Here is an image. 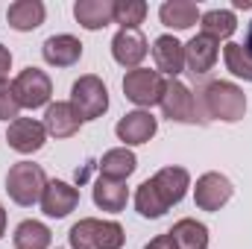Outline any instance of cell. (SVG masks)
<instances>
[{
	"mask_svg": "<svg viewBox=\"0 0 252 249\" xmlns=\"http://www.w3.org/2000/svg\"><path fill=\"white\" fill-rule=\"evenodd\" d=\"M202 106L205 115L211 121H223V124H238L247 115V94L244 88H238L235 82L226 79H214L202 88Z\"/></svg>",
	"mask_w": 252,
	"mask_h": 249,
	"instance_id": "cell-1",
	"label": "cell"
},
{
	"mask_svg": "<svg viewBox=\"0 0 252 249\" xmlns=\"http://www.w3.org/2000/svg\"><path fill=\"white\" fill-rule=\"evenodd\" d=\"M67 244L70 249H121L126 244V232L118 220L85 217L70 226Z\"/></svg>",
	"mask_w": 252,
	"mask_h": 249,
	"instance_id": "cell-2",
	"label": "cell"
},
{
	"mask_svg": "<svg viewBox=\"0 0 252 249\" xmlns=\"http://www.w3.org/2000/svg\"><path fill=\"white\" fill-rule=\"evenodd\" d=\"M47 173L41 170V164H32V161H18L9 167L6 173V193L15 205L21 208H30L35 202H41V193L47 187Z\"/></svg>",
	"mask_w": 252,
	"mask_h": 249,
	"instance_id": "cell-3",
	"label": "cell"
},
{
	"mask_svg": "<svg viewBox=\"0 0 252 249\" xmlns=\"http://www.w3.org/2000/svg\"><path fill=\"white\" fill-rule=\"evenodd\" d=\"M70 106H73V112L79 115L82 124L103 118L106 109H109V88H106V82L100 76H94V73L79 76L70 85Z\"/></svg>",
	"mask_w": 252,
	"mask_h": 249,
	"instance_id": "cell-4",
	"label": "cell"
},
{
	"mask_svg": "<svg viewBox=\"0 0 252 249\" xmlns=\"http://www.w3.org/2000/svg\"><path fill=\"white\" fill-rule=\"evenodd\" d=\"M164 85H167V79L158 70L135 67V70H126V76H124V97L129 103H135L138 109H147L150 112L156 103H161Z\"/></svg>",
	"mask_w": 252,
	"mask_h": 249,
	"instance_id": "cell-5",
	"label": "cell"
},
{
	"mask_svg": "<svg viewBox=\"0 0 252 249\" xmlns=\"http://www.w3.org/2000/svg\"><path fill=\"white\" fill-rule=\"evenodd\" d=\"M12 91H15L21 109H41V106H50L53 82H50V76H47L41 67H24V70L15 76Z\"/></svg>",
	"mask_w": 252,
	"mask_h": 249,
	"instance_id": "cell-6",
	"label": "cell"
},
{
	"mask_svg": "<svg viewBox=\"0 0 252 249\" xmlns=\"http://www.w3.org/2000/svg\"><path fill=\"white\" fill-rule=\"evenodd\" d=\"M158 106H161V112H164L167 121H176V124H196V121H202L190 88L185 82H179V79H167L164 97H161Z\"/></svg>",
	"mask_w": 252,
	"mask_h": 249,
	"instance_id": "cell-7",
	"label": "cell"
},
{
	"mask_svg": "<svg viewBox=\"0 0 252 249\" xmlns=\"http://www.w3.org/2000/svg\"><path fill=\"white\" fill-rule=\"evenodd\" d=\"M235 187L229 182V176L223 173H202L196 179V187H193V202L199 211H220L229 199H232Z\"/></svg>",
	"mask_w": 252,
	"mask_h": 249,
	"instance_id": "cell-8",
	"label": "cell"
},
{
	"mask_svg": "<svg viewBox=\"0 0 252 249\" xmlns=\"http://www.w3.org/2000/svg\"><path fill=\"white\" fill-rule=\"evenodd\" d=\"M44 141H47V129L41 121H32V118H18L6 129V144L21 156L38 153L44 147Z\"/></svg>",
	"mask_w": 252,
	"mask_h": 249,
	"instance_id": "cell-9",
	"label": "cell"
},
{
	"mask_svg": "<svg viewBox=\"0 0 252 249\" xmlns=\"http://www.w3.org/2000/svg\"><path fill=\"white\" fill-rule=\"evenodd\" d=\"M156 132H158V121H156L153 112H147V109L129 112V115H124V118L118 121V126H115V135H118V141H124V147H141V144H147Z\"/></svg>",
	"mask_w": 252,
	"mask_h": 249,
	"instance_id": "cell-10",
	"label": "cell"
},
{
	"mask_svg": "<svg viewBox=\"0 0 252 249\" xmlns=\"http://www.w3.org/2000/svg\"><path fill=\"white\" fill-rule=\"evenodd\" d=\"M79 205V187L67 185L62 179H50L44 193H41V211L53 220H62Z\"/></svg>",
	"mask_w": 252,
	"mask_h": 249,
	"instance_id": "cell-11",
	"label": "cell"
},
{
	"mask_svg": "<svg viewBox=\"0 0 252 249\" xmlns=\"http://www.w3.org/2000/svg\"><path fill=\"white\" fill-rule=\"evenodd\" d=\"M150 50H153L156 70H158L161 76L176 79V76L185 70V44H182L176 35H158Z\"/></svg>",
	"mask_w": 252,
	"mask_h": 249,
	"instance_id": "cell-12",
	"label": "cell"
},
{
	"mask_svg": "<svg viewBox=\"0 0 252 249\" xmlns=\"http://www.w3.org/2000/svg\"><path fill=\"white\" fill-rule=\"evenodd\" d=\"M150 47H147V38L141 35V30H121L115 38H112V56L121 67H141V62L147 59Z\"/></svg>",
	"mask_w": 252,
	"mask_h": 249,
	"instance_id": "cell-13",
	"label": "cell"
},
{
	"mask_svg": "<svg viewBox=\"0 0 252 249\" xmlns=\"http://www.w3.org/2000/svg\"><path fill=\"white\" fill-rule=\"evenodd\" d=\"M217 56H220V41L208 38V35H193L188 44H185V67H188L193 76H202L208 73L214 64H217Z\"/></svg>",
	"mask_w": 252,
	"mask_h": 249,
	"instance_id": "cell-14",
	"label": "cell"
},
{
	"mask_svg": "<svg viewBox=\"0 0 252 249\" xmlns=\"http://www.w3.org/2000/svg\"><path fill=\"white\" fill-rule=\"evenodd\" d=\"M41 56L53 67H70V64H76L82 59V41L76 35H67V32L50 35L44 41V47H41Z\"/></svg>",
	"mask_w": 252,
	"mask_h": 249,
	"instance_id": "cell-15",
	"label": "cell"
},
{
	"mask_svg": "<svg viewBox=\"0 0 252 249\" xmlns=\"http://www.w3.org/2000/svg\"><path fill=\"white\" fill-rule=\"evenodd\" d=\"M153 185L161 193L164 205L170 208V205H179L185 199V193H188V187H190V173L185 167H161L153 176Z\"/></svg>",
	"mask_w": 252,
	"mask_h": 249,
	"instance_id": "cell-16",
	"label": "cell"
},
{
	"mask_svg": "<svg viewBox=\"0 0 252 249\" xmlns=\"http://www.w3.org/2000/svg\"><path fill=\"white\" fill-rule=\"evenodd\" d=\"M44 129H47V135H53V138H73L76 132H79V115L73 112V106H70V100L62 103V100H56V103H50L47 106V112H44Z\"/></svg>",
	"mask_w": 252,
	"mask_h": 249,
	"instance_id": "cell-17",
	"label": "cell"
},
{
	"mask_svg": "<svg viewBox=\"0 0 252 249\" xmlns=\"http://www.w3.org/2000/svg\"><path fill=\"white\" fill-rule=\"evenodd\" d=\"M73 18L85 30H103L115 21V0H76L73 3Z\"/></svg>",
	"mask_w": 252,
	"mask_h": 249,
	"instance_id": "cell-18",
	"label": "cell"
},
{
	"mask_svg": "<svg viewBox=\"0 0 252 249\" xmlns=\"http://www.w3.org/2000/svg\"><path fill=\"white\" fill-rule=\"evenodd\" d=\"M44 18H47V9H44L41 0H15V3L9 6V12H6L9 27L18 30V32H32V30H38V27L44 24Z\"/></svg>",
	"mask_w": 252,
	"mask_h": 249,
	"instance_id": "cell-19",
	"label": "cell"
},
{
	"mask_svg": "<svg viewBox=\"0 0 252 249\" xmlns=\"http://www.w3.org/2000/svg\"><path fill=\"white\" fill-rule=\"evenodd\" d=\"M138 167V158L132 150L126 147H115V150H106L103 158H100V176L103 179H115V182H126Z\"/></svg>",
	"mask_w": 252,
	"mask_h": 249,
	"instance_id": "cell-20",
	"label": "cell"
},
{
	"mask_svg": "<svg viewBox=\"0 0 252 249\" xmlns=\"http://www.w3.org/2000/svg\"><path fill=\"white\" fill-rule=\"evenodd\" d=\"M158 18H161V24L170 27V30H190L193 24H199L202 12H199V6L190 3V0H164L161 9H158Z\"/></svg>",
	"mask_w": 252,
	"mask_h": 249,
	"instance_id": "cell-21",
	"label": "cell"
},
{
	"mask_svg": "<svg viewBox=\"0 0 252 249\" xmlns=\"http://www.w3.org/2000/svg\"><path fill=\"white\" fill-rule=\"evenodd\" d=\"M126 202H129V187H126V182L103 179V176L94 182V205L97 208L118 214V211L126 208Z\"/></svg>",
	"mask_w": 252,
	"mask_h": 249,
	"instance_id": "cell-22",
	"label": "cell"
},
{
	"mask_svg": "<svg viewBox=\"0 0 252 249\" xmlns=\"http://www.w3.org/2000/svg\"><path fill=\"white\" fill-rule=\"evenodd\" d=\"M170 238H173L176 249H208V226L193 217H185V220L173 223Z\"/></svg>",
	"mask_w": 252,
	"mask_h": 249,
	"instance_id": "cell-23",
	"label": "cell"
},
{
	"mask_svg": "<svg viewBox=\"0 0 252 249\" xmlns=\"http://www.w3.org/2000/svg\"><path fill=\"white\" fill-rule=\"evenodd\" d=\"M199 30H202V35H208V38H214V41L232 38L235 30H238V18H235L232 9H208V12H202V18H199Z\"/></svg>",
	"mask_w": 252,
	"mask_h": 249,
	"instance_id": "cell-24",
	"label": "cell"
},
{
	"mask_svg": "<svg viewBox=\"0 0 252 249\" xmlns=\"http://www.w3.org/2000/svg\"><path fill=\"white\" fill-rule=\"evenodd\" d=\"M12 244H15V249H50L53 232L41 220H24V223H18Z\"/></svg>",
	"mask_w": 252,
	"mask_h": 249,
	"instance_id": "cell-25",
	"label": "cell"
},
{
	"mask_svg": "<svg viewBox=\"0 0 252 249\" xmlns=\"http://www.w3.org/2000/svg\"><path fill=\"white\" fill-rule=\"evenodd\" d=\"M135 211L141 217H147V220H158V217L167 214V205H164L161 193L156 190L153 179H147V182L138 185V190H135Z\"/></svg>",
	"mask_w": 252,
	"mask_h": 249,
	"instance_id": "cell-26",
	"label": "cell"
},
{
	"mask_svg": "<svg viewBox=\"0 0 252 249\" xmlns=\"http://www.w3.org/2000/svg\"><path fill=\"white\" fill-rule=\"evenodd\" d=\"M223 62H226V70L244 82H252V53L244 47V44H226L223 47Z\"/></svg>",
	"mask_w": 252,
	"mask_h": 249,
	"instance_id": "cell-27",
	"label": "cell"
},
{
	"mask_svg": "<svg viewBox=\"0 0 252 249\" xmlns=\"http://www.w3.org/2000/svg\"><path fill=\"white\" fill-rule=\"evenodd\" d=\"M144 18H147L144 0H115V24H121V30H138Z\"/></svg>",
	"mask_w": 252,
	"mask_h": 249,
	"instance_id": "cell-28",
	"label": "cell"
},
{
	"mask_svg": "<svg viewBox=\"0 0 252 249\" xmlns=\"http://www.w3.org/2000/svg\"><path fill=\"white\" fill-rule=\"evenodd\" d=\"M18 112H21V103H18V97H15V91H12V85L6 82V85H0V121H18Z\"/></svg>",
	"mask_w": 252,
	"mask_h": 249,
	"instance_id": "cell-29",
	"label": "cell"
},
{
	"mask_svg": "<svg viewBox=\"0 0 252 249\" xmlns=\"http://www.w3.org/2000/svg\"><path fill=\"white\" fill-rule=\"evenodd\" d=\"M9 70H12V53H9V47L0 44V85H6Z\"/></svg>",
	"mask_w": 252,
	"mask_h": 249,
	"instance_id": "cell-30",
	"label": "cell"
},
{
	"mask_svg": "<svg viewBox=\"0 0 252 249\" xmlns=\"http://www.w3.org/2000/svg\"><path fill=\"white\" fill-rule=\"evenodd\" d=\"M144 249H176V244H173V238H170V232H167V235L153 238V241H150Z\"/></svg>",
	"mask_w": 252,
	"mask_h": 249,
	"instance_id": "cell-31",
	"label": "cell"
},
{
	"mask_svg": "<svg viewBox=\"0 0 252 249\" xmlns=\"http://www.w3.org/2000/svg\"><path fill=\"white\" fill-rule=\"evenodd\" d=\"M244 47L252 53V21H250V27H247V41H244Z\"/></svg>",
	"mask_w": 252,
	"mask_h": 249,
	"instance_id": "cell-32",
	"label": "cell"
},
{
	"mask_svg": "<svg viewBox=\"0 0 252 249\" xmlns=\"http://www.w3.org/2000/svg\"><path fill=\"white\" fill-rule=\"evenodd\" d=\"M3 232H6V208L0 205V238H3Z\"/></svg>",
	"mask_w": 252,
	"mask_h": 249,
	"instance_id": "cell-33",
	"label": "cell"
},
{
	"mask_svg": "<svg viewBox=\"0 0 252 249\" xmlns=\"http://www.w3.org/2000/svg\"><path fill=\"white\" fill-rule=\"evenodd\" d=\"M235 9H252V0H235Z\"/></svg>",
	"mask_w": 252,
	"mask_h": 249,
	"instance_id": "cell-34",
	"label": "cell"
}]
</instances>
